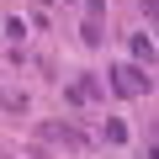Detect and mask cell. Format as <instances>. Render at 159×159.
Returning <instances> with one entry per match:
<instances>
[{
  "label": "cell",
  "mask_w": 159,
  "mask_h": 159,
  "mask_svg": "<svg viewBox=\"0 0 159 159\" xmlns=\"http://www.w3.org/2000/svg\"><path fill=\"white\" fill-rule=\"evenodd\" d=\"M111 90L133 101V96H148V90H154V80H148L138 64H117V69H111Z\"/></svg>",
  "instance_id": "1"
},
{
  "label": "cell",
  "mask_w": 159,
  "mask_h": 159,
  "mask_svg": "<svg viewBox=\"0 0 159 159\" xmlns=\"http://www.w3.org/2000/svg\"><path fill=\"white\" fill-rule=\"evenodd\" d=\"M37 138H43V143H64V148H90V138L80 133L74 122H43Z\"/></svg>",
  "instance_id": "2"
},
{
  "label": "cell",
  "mask_w": 159,
  "mask_h": 159,
  "mask_svg": "<svg viewBox=\"0 0 159 159\" xmlns=\"http://www.w3.org/2000/svg\"><path fill=\"white\" fill-rule=\"evenodd\" d=\"M74 90H80V101H101V96H106L96 74H80V80H74Z\"/></svg>",
  "instance_id": "3"
},
{
  "label": "cell",
  "mask_w": 159,
  "mask_h": 159,
  "mask_svg": "<svg viewBox=\"0 0 159 159\" xmlns=\"http://www.w3.org/2000/svg\"><path fill=\"white\" fill-rule=\"evenodd\" d=\"M0 106H6L11 117H21V111H27V96H21V90H0Z\"/></svg>",
  "instance_id": "4"
},
{
  "label": "cell",
  "mask_w": 159,
  "mask_h": 159,
  "mask_svg": "<svg viewBox=\"0 0 159 159\" xmlns=\"http://www.w3.org/2000/svg\"><path fill=\"white\" fill-rule=\"evenodd\" d=\"M133 58H138V64H154V43H148V32L133 37Z\"/></svg>",
  "instance_id": "5"
},
{
  "label": "cell",
  "mask_w": 159,
  "mask_h": 159,
  "mask_svg": "<svg viewBox=\"0 0 159 159\" xmlns=\"http://www.w3.org/2000/svg\"><path fill=\"white\" fill-rule=\"evenodd\" d=\"M101 138H106V143H127V127L111 117V122H101Z\"/></svg>",
  "instance_id": "6"
},
{
  "label": "cell",
  "mask_w": 159,
  "mask_h": 159,
  "mask_svg": "<svg viewBox=\"0 0 159 159\" xmlns=\"http://www.w3.org/2000/svg\"><path fill=\"white\" fill-rule=\"evenodd\" d=\"M80 37H85V43H90V48H96V43H101V37H106V27H101V21H85V27H80Z\"/></svg>",
  "instance_id": "7"
},
{
  "label": "cell",
  "mask_w": 159,
  "mask_h": 159,
  "mask_svg": "<svg viewBox=\"0 0 159 159\" xmlns=\"http://www.w3.org/2000/svg\"><path fill=\"white\" fill-rule=\"evenodd\" d=\"M0 32H11V43L21 48V37H27V21H21V16H11V21H6V27H0Z\"/></svg>",
  "instance_id": "8"
},
{
  "label": "cell",
  "mask_w": 159,
  "mask_h": 159,
  "mask_svg": "<svg viewBox=\"0 0 159 159\" xmlns=\"http://www.w3.org/2000/svg\"><path fill=\"white\" fill-rule=\"evenodd\" d=\"M85 6H90V21H101V16H106V0H85Z\"/></svg>",
  "instance_id": "9"
}]
</instances>
